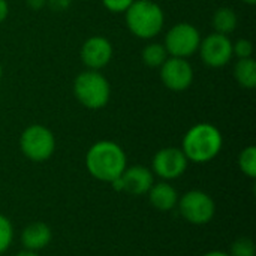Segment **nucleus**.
I'll return each instance as SVG.
<instances>
[{"label": "nucleus", "instance_id": "obj_21", "mask_svg": "<svg viewBox=\"0 0 256 256\" xmlns=\"http://www.w3.org/2000/svg\"><path fill=\"white\" fill-rule=\"evenodd\" d=\"M232 52L237 58H249L254 54V45L249 39H238L232 44Z\"/></svg>", "mask_w": 256, "mask_h": 256}, {"label": "nucleus", "instance_id": "obj_26", "mask_svg": "<svg viewBox=\"0 0 256 256\" xmlns=\"http://www.w3.org/2000/svg\"><path fill=\"white\" fill-rule=\"evenodd\" d=\"M202 256H230L228 252H224V250H210L207 254H204Z\"/></svg>", "mask_w": 256, "mask_h": 256}, {"label": "nucleus", "instance_id": "obj_9", "mask_svg": "<svg viewBox=\"0 0 256 256\" xmlns=\"http://www.w3.org/2000/svg\"><path fill=\"white\" fill-rule=\"evenodd\" d=\"M198 52L206 66L224 68L234 57L232 40L230 39L228 34L213 32L208 36H206L204 39H201Z\"/></svg>", "mask_w": 256, "mask_h": 256}, {"label": "nucleus", "instance_id": "obj_23", "mask_svg": "<svg viewBox=\"0 0 256 256\" xmlns=\"http://www.w3.org/2000/svg\"><path fill=\"white\" fill-rule=\"evenodd\" d=\"M72 4V0H46V6L57 14L66 12Z\"/></svg>", "mask_w": 256, "mask_h": 256}, {"label": "nucleus", "instance_id": "obj_11", "mask_svg": "<svg viewBox=\"0 0 256 256\" xmlns=\"http://www.w3.org/2000/svg\"><path fill=\"white\" fill-rule=\"evenodd\" d=\"M159 69L162 84L171 92H184L194 82V68L188 58L168 57Z\"/></svg>", "mask_w": 256, "mask_h": 256}, {"label": "nucleus", "instance_id": "obj_29", "mask_svg": "<svg viewBox=\"0 0 256 256\" xmlns=\"http://www.w3.org/2000/svg\"><path fill=\"white\" fill-rule=\"evenodd\" d=\"M2 76H3V68H2V64H0V80H2Z\"/></svg>", "mask_w": 256, "mask_h": 256}, {"label": "nucleus", "instance_id": "obj_13", "mask_svg": "<svg viewBox=\"0 0 256 256\" xmlns=\"http://www.w3.org/2000/svg\"><path fill=\"white\" fill-rule=\"evenodd\" d=\"M20 242L22 249L30 252H40L50 246L52 242V230L45 222H32L24 226L20 234Z\"/></svg>", "mask_w": 256, "mask_h": 256}, {"label": "nucleus", "instance_id": "obj_1", "mask_svg": "<svg viewBox=\"0 0 256 256\" xmlns=\"http://www.w3.org/2000/svg\"><path fill=\"white\" fill-rule=\"evenodd\" d=\"M128 166V156L122 146L110 140L94 142L86 153V168L88 174L102 182L112 183Z\"/></svg>", "mask_w": 256, "mask_h": 256}, {"label": "nucleus", "instance_id": "obj_15", "mask_svg": "<svg viewBox=\"0 0 256 256\" xmlns=\"http://www.w3.org/2000/svg\"><path fill=\"white\" fill-rule=\"evenodd\" d=\"M234 78L236 81L248 90L256 87V62L254 57L238 58L234 64Z\"/></svg>", "mask_w": 256, "mask_h": 256}, {"label": "nucleus", "instance_id": "obj_28", "mask_svg": "<svg viewBox=\"0 0 256 256\" xmlns=\"http://www.w3.org/2000/svg\"><path fill=\"white\" fill-rule=\"evenodd\" d=\"M242 2H244V3H248V4H255L256 0H242Z\"/></svg>", "mask_w": 256, "mask_h": 256}, {"label": "nucleus", "instance_id": "obj_22", "mask_svg": "<svg viewBox=\"0 0 256 256\" xmlns=\"http://www.w3.org/2000/svg\"><path fill=\"white\" fill-rule=\"evenodd\" d=\"M134 0H102V4L106 10L112 14H124Z\"/></svg>", "mask_w": 256, "mask_h": 256}, {"label": "nucleus", "instance_id": "obj_4", "mask_svg": "<svg viewBox=\"0 0 256 256\" xmlns=\"http://www.w3.org/2000/svg\"><path fill=\"white\" fill-rule=\"evenodd\" d=\"M74 96L87 110H102L111 99L110 81L100 70L86 69L74 80Z\"/></svg>", "mask_w": 256, "mask_h": 256}, {"label": "nucleus", "instance_id": "obj_5", "mask_svg": "<svg viewBox=\"0 0 256 256\" xmlns=\"http://www.w3.org/2000/svg\"><path fill=\"white\" fill-rule=\"evenodd\" d=\"M20 150L22 156L32 162H45L51 159L56 152V136L52 130L44 124H30L21 132Z\"/></svg>", "mask_w": 256, "mask_h": 256}, {"label": "nucleus", "instance_id": "obj_3", "mask_svg": "<svg viewBox=\"0 0 256 256\" xmlns=\"http://www.w3.org/2000/svg\"><path fill=\"white\" fill-rule=\"evenodd\" d=\"M124 20L129 32L138 39L156 38L165 24V14L160 4L153 0H134L124 12Z\"/></svg>", "mask_w": 256, "mask_h": 256}, {"label": "nucleus", "instance_id": "obj_7", "mask_svg": "<svg viewBox=\"0 0 256 256\" xmlns=\"http://www.w3.org/2000/svg\"><path fill=\"white\" fill-rule=\"evenodd\" d=\"M201 39V33L194 24L177 22L166 32L164 46L170 57L188 58L198 52Z\"/></svg>", "mask_w": 256, "mask_h": 256}, {"label": "nucleus", "instance_id": "obj_18", "mask_svg": "<svg viewBox=\"0 0 256 256\" xmlns=\"http://www.w3.org/2000/svg\"><path fill=\"white\" fill-rule=\"evenodd\" d=\"M240 171L250 180L256 178V147L255 146H248L244 147L237 159Z\"/></svg>", "mask_w": 256, "mask_h": 256}, {"label": "nucleus", "instance_id": "obj_10", "mask_svg": "<svg viewBox=\"0 0 256 256\" xmlns=\"http://www.w3.org/2000/svg\"><path fill=\"white\" fill-rule=\"evenodd\" d=\"M153 183H154V176L148 166L132 165V166H126L123 174L117 180H114L111 186L117 192L141 196V195H147Z\"/></svg>", "mask_w": 256, "mask_h": 256}, {"label": "nucleus", "instance_id": "obj_19", "mask_svg": "<svg viewBox=\"0 0 256 256\" xmlns=\"http://www.w3.org/2000/svg\"><path fill=\"white\" fill-rule=\"evenodd\" d=\"M230 256H256L255 242L250 237H238L234 240L228 250Z\"/></svg>", "mask_w": 256, "mask_h": 256}, {"label": "nucleus", "instance_id": "obj_16", "mask_svg": "<svg viewBox=\"0 0 256 256\" xmlns=\"http://www.w3.org/2000/svg\"><path fill=\"white\" fill-rule=\"evenodd\" d=\"M212 24H213L214 32L222 33V34H230V33H232L237 28L238 16H237L236 10L232 8L224 6V8H219L213 14Z\"/></svg>", "mask_w": 256, "mask_h": 256}, {"label": "nucleus", "instance_id": "obj_24", "mask_svg": "<svg viewBox=\"0 0 256 256\" xmlns=\"http://www.w3.org/2000/svg\"><path fill=\"white\" fill-rule=\"evenodd\" d=\"M26 4L32 10H40L42 8L46 6V0H26Z\"/></svg>", "mask_w": 256, "mask_h": 256}, {"label": "nucleus", "instance_id": "obj_17", "mask_svg": "<svg viewBox=\"0 0 256 256\" xmlns=\"http://www.w3.org/2000/svg\"><path fill=\"white\" fill-rule=\"evenodd\" d=\"M168 57L170 56H168L164 44H159V42H150V44H147L142 48V52H141L142 63L146 66H148V68H160Z\"/></svg>", "mask_w": 256, "mask_h": 256}, {"label": "nucleus", "instance_id": "obj_2", "mask_svg": "<svg viewBox=\"0 0 256 256\" xmlns=\"http://www.w3.org/2000/svg\"><path fill=\"white\" fill-rule=\"evenodd\" d=\"M224 147V136L219 128L212 123H196L183 136L182 152L189 162L207 164L219 156Z\"/></svg>", "mask_w": 256, "mask_h": 256}, {"label": "nucleus", "instance_id": "obj_14", "mask_svg": "<svg viewBox=\"0 0 256 256\" xmlns=\"http://www.w3.org/2000/svg\"><path fill=\"white\" fill-rule=\"evenodd\" d=\"M150 206L162 213H168L177 207L178 202V192L170 182H154L150 190L147 192Z\"/></svg>", "mask_w": 256, "mask_h": 256}, {"label": "nucleus", "instance_id": "obj_6", "mask_svg": "<svg viewBox=\"0 0 256 256\" xmlns=\"http://www.w3.org/2000/svg\"><path fill=\"white\" fill-rule=\"evenodd\" d=\"M178 214L190 225L202 226L213 220L216 214V202L204 190L192 189L178 196L177 202Z\"/></svg>", "mask_w": 256, "mask_h": 256}, {"label": "nucleus", "instance_id": "obj_12", "mask_svg": "<svg viewBox=\"0 0 256 256\" xmlns=\"http://www.w3.org/2000/svg\"><path fill=\"white\" fill-rule=\"evenodd\" d=\"M114 48L110 39L105 36H90L81 46V60L87 69L100 70L108 66L112 60Z\"/></svg>", "mask_w": 256, "mask_h": 256}, {"label": "nucleus", "instance_id": "obj_27", "mask_svg": "<svg viewBox=\"0 0 256 256\" xmlns=\"http://www.w3.org/2000/svg\"><path fill=\"white\" fill-rule=\"evenodd\" d=\"M14 256H39L36 252H30V250H26V249H22V250H20L18 254H15Z\"/></svg>", "mask_w": 256, "mask_h": 256}, {"label": "nucleus", "instance_id": "obj_20", "mask_svg": "<svg viewBox=\"0 0 256 256\" xmlns=\"http://www.w3.org/2000/svg\"><path fill=\"white\" fill-rule=\"evenodd\" d=\"M14 242V225L4 214L0 213V255L6 252Z\"/></svg>", "mask_w": 256, "mask_h": 256}, {"label": "nucleus", "instance_id": "obj_25", "mask_svg": "<svg viewBox=\"0 0 256 256\" xmlns=\"http://www.w3.org/2000/svg\"><path fill=\"white\" fill-rule=\"evenodd\" d=\"M9 15V4L6 0H0V22H3Z\"/></svg>", "mask_w": 256, "mask_h": 256}, {"label": "nucleus", "instance_id": "obj_8", "mask_svg": "<svg viewBox=\"0 0 256 256\" xmlns=\"http://www.w3.org/2000/svg\"><path fill=\"white\" fill-rule=\"evenodd\" d=\"M189 166V160L178 147H164L158 150L152 159V172L164 182L180 178Z\"/></svg>", "mask_w": 256, "mask_h": 256}]
</instances>
